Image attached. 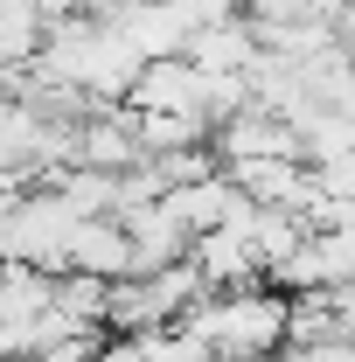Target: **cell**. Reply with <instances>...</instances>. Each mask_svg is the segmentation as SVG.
Returning <instances> with one entry per match:
<instances>
[{
  "instance_id": "cell-1",
  "label": "cell",
  "mask_w": 355,
  "mask_h": 362,
  "mask_svg": "<svg viewBox=\"0 0 355 362\" xmlns=\"http://www.w3.org/2000/svg\"><path fill=\"white\" fill-rule=\"evenodd\" d=\"M293 300L272 286H237V293H202L175 320L181 341H195L209 362H279L286 356Z\"/></svg>"
}]
</instances>
